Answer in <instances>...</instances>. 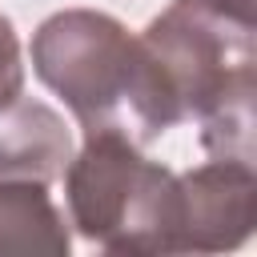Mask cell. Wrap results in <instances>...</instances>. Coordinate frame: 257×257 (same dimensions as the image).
<instances>
[{"label": "cell", "mask_w": 257, "mask_h": 257, "mask_svg": "<svg viewBox=\"0 0 257 257\" xmlns=\"http://www.w3.org/2000/svg\"><path fill=\"white\" fill-rule=\"evenodd\" d=\"M72 157V133L64 116L24 92L0 100V181L52 185Z\"/></svg>", "instance_id": "cell-5"}, {"label": "cell", "mask_w": 257, "mask_h": 257, "mask_svg": "<svg viewBox=\"0 0 257 257\" xmlns=\"http://www.w3.org/2000/svg\"><path fill=\"white\" fill-rule=\"evenodd\" d=\"M257 173L245 157H209L177 173V233L173 253H225L253 233Z\"/></svg>", "instance_id": "cell-4"}, {"label": "cell", "mask_w": 257, "mask_h": 257, "mask_svg": "<svg viewBox=\"0 0 257 257\" xmlns=\"http://www.w3.org/2000/svg\"><path fill=\"white\" fill-rule=\"evenodd\" d=\"M24 92V48L16 36V24L0 12V100Z\"/></svg>", "instance_id": "cell-7"}, {"label": "cell", "mask_w": 257, "mask_h": 257, "mask_svg": "<svg viewBox=\"0 0 257 257\" xmlns=\"http://www.w3.org/2000/svg\"><path fill=\"white\" fill-rule=\"evenodd\" d=\"M68 221L40 181H0V257H64Z\"/></svg>", "instance_id": "cell-6"}, {"label": "cell", "mask_w": 257, "mask_h": 257, "mask_svg": "<svg viewBox=\"0 0 257 257\" xmlns=\"http://www.w3.org/2000/svg\"><path fill=\"white\" fill-rule=\"evenodd\" d=\"M68 225L104 253H173L177 173L120 137H84L64 165Z\"/></svg>", "instance_id": "cell-3"}, {"label": "cell", "mask_w": 257, "mask_h": 257, "mask_svg": "<svg viewBox=\"0 0 257 257\" xmlns=\"http://www.w3.org/2000/svg\"><path fill=\"white\" fill-rule=\"evenodd\" d=\"M28 56L40 84L64 100L84 137H120L145 149L181 124L141 32H128L108 12H52L32 32Z\"/></svg>", "instance_id": "cell-1"}, {"label": "cell", "mask_w": 257, "mask_h": 257, "mask_svg": "<svg viewBox=\"0 0 257 257\" xmlns=\"http://www.w3.org/2000/svg\"><path fill=\"white\" fill-rule=\"evenodd\" d=\"M181 120L201 128L209 157L253 161V0H173L145 32Z\"/></svg>", "instance_id": "cell-2"}]
</instances>
